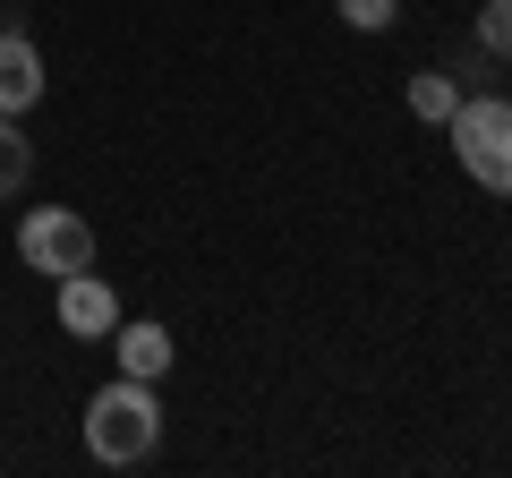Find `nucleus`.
Masks as SVG:
<instances>
[{"label": "nucleus", "instance_id": "obj_2", "mask_svg": "<svg viewBox=\"0 0 512 478\" xmlns=\"http://www.w3.org/2000/svg\"><path fill=\"white\" fill-rule=\"evenodd\" d=\"M444 137H453L461 171H470L487 197H512V103L504 94H461L453 120H444Z\"/></svg>", "mask_w": 512, "mask_h": 478}, {"label": "nucleus", "instance_id": "obj_3", "mask_svg": "<svg viewBox=\"0 0 512 478\" xmlns=\"http://www.w3.org/2000/svg\"><path fill=\"white\" fill-rule=\"evenodd\" d=\"M18 257L26 274H86L94 265V222L77 214V205H35V214L18 222Z\"/></svg>", "mask_w": 512, "mask_h": 478}, {"label": "nucleus", "instance_id": "obj_10", "mask_svg": "<svg viewBox=\"0 0 512 478\" xmlns=\"http://www.w3.org/2000/svg\"><path fill=\"white\" fill-rule=\"evenodd\" d=\"M478 52L512 60V0H487V9H478Z\"/></svg>", "mask_w": 512, "mask_h": 478}, {"label": "nucleus", "instance_id": "obj_8", "mask_svg": "<svg viewBox=\"0 0 512 478\" xmlns=\"http://www.w3.org/2000/svg\"><path fill=\"white\" fill-rule=\"evenodd\" d=\"M26 171H35V146H26V129L9 120V111H0V197H18Z\"/></svg>", "mask_w": 512, "mask_h": 478}, {"label": "nucleus", "instance_id": "obj_7", "mask_svg": "<svg viewBox=\"0 0 512 478\" xmlns=\"http://www.w3.org/2000/svg\"><path fill=\"white\" fill-rule=\"evenodd\" d=\"M453 103H461L453 69H419V77H410V111H419L427 129H444V120H453Z\"/></svg>", "mask_w": 512, "mask_h": 478}, {"label": "nucleus", "instance_id": "obj_1", "mask_svg": "<svg viewBox=\"0 0 512 478\" xmlns=\"http://www.w3.org/2000/svg\"><path fill=\"white\" fill-rule=\"evenodd\" d=\"M154 444H163V402H154V385L146 376H111L86 402V453L103 461V470H137V461H154Z\"/></svg>", "mask_w": 512, "mask_h": 478}, {"label": "nucleus", "instance_id": "obj_6", "mask_svg": "<svg viewBox=\"0 0 512 478\" xmlns=\"http://www.w3.org/2000/svg\"><path fill=\"white\" fill-rule=\"evenodd\" d=\"M111 350H120V376H146V385H163V368H171V333L154 325V316H137V325H111Z\"/></svg>", "mask_w": 512, "mask_h": 478}, {"label": "nucleus", "instance_id": "obj_9", "mask_svg": "<svg viewBox=\"0 0 512 478\" xmlns=\"http://www.w3.org/2000/svg\"><path fill=\"white\" fill-rule=\"evenodd\" d=\"M333 18L359 26V35H384V26L402 18V0H333Z\"/></svg>", "mask_w": 512, "mask_h": 478}, {"label": "nucleus", "instance_id": "obj_4", "mask_svg": "<svg viewBox=\"0 0 512 478\" xmlns=\"http://www.w3.org/2000/svg\"><path fill=\"white\" fill-rule=\"evenodd\" d=\"M52 316H60V333H77V342H111V325H120V291H111L103 274H60L52 282Z\"/></svg>", "mask_w": 512, "mask_h": 478}, {"label": "nucleus", "instance_id": "obj_5", "mask_svg": "<svg viewBox=\"0 0 512 478\" xmlns=\"http://www.w3.org/2000/svg\"><path fill=\"white\" fill-rule=\"evenodd\" d=\"M35 103H43V52H35V35L0 26V111H9V120H26Z\"/></svg>", "mask_w": 512, "mask_h": 478}]
</instances>
